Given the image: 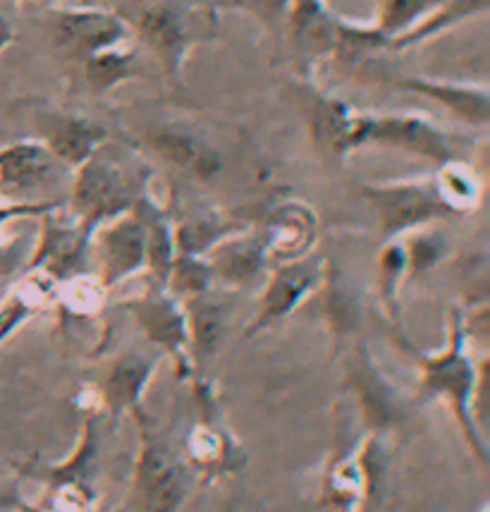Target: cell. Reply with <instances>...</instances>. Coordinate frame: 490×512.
I'll use <instances>...</instances> for the list:
<instances>
[{"label":"cell","mask_w":490,"mask_h":512,"mask_svg":"<svg viewBox=\"0 0 490 512\" xmlns=\"http://www.w3.org/2000/svg\"><path fill=\"white\" fill-rule=\"evenodd\" d=\"M151 149L163 161L199 180H211L220 173V154L208 139L185 125H161L151 132Z\"/></svg>","instance_id":"e0dca14e"},{"label":"cell","mask_w":490,"mask_h":512,"mask_svg":"<svg viewBox=\"0 0 490 512\" xmlns=\"http://www.w3.org/2000/svg\"><path fill=\"white\" fill-rule=\"evenodd\" d=\"M404 273H407V254H404L402 242H385L383 254H381V292L385 304H392L395 300L397 285Z\"/></svg>","instance_id":"1f68e13d"},{"label":"cell","mask_w":490,"mask_h":512,"mask_svg":"<svg viewBox=\"0 0 490 512\" xmlns=\"http://www.w3.org/2000/svg\"><path fill=\"white\" fill-rule=\"evenodd\" d=\"M364 146H385L404 154L421 156L443 166L457 161L459 146L445 130L419 113H359L354 111L347 127V154Z\"/></svg>","instance_id":"3957f363"},{"label":"cell","mask_w":490,"mask_h":512,"mask_svg":"<svg viewBox=\"0 0 490 512\" xmlns=\"http://www.w3.org/2000/svg\"><path fill=\"white\" fill-rule=\"evenodd\" d=\"M153 369H156V357H144L142 352L130 350L110 364L106 379H103V400L113 417L137 410V402L142 398L146 383H149Z\"/></svg>","instance_id":"ffe728a7"},{"label":"cell","mask_w":490,"mask_h":512,"mask_svg":"<svg viewBox=\"0 0 490 512\" xmlns=\"http://www.w3.org/2000/svg\"><path fill=\"white\" fill-rule=\"evenodd\" d=\"M48 32L55 48L72 63L130 44V27L120 12L98 5H51Z\"/></svg>","instance_id":"5b68a950"},{"label":"cell","mask_w":490,"mask_h":512,"mask_svg":"<svg viewBox=\"0 0 490 512\" xmlns=\"http://www.w3.org/2000/svg\"><path fill=\"white\" fill-rule=\"evenodd\" d=\"M259 237L266 247L268 261L285 264L302 259L311 254L318 240V218L314 209L302 201H283L268 213Z\"/></svg>","instance_id":"5bb4252c"},{"label":"cell","mask_w":490,"mask_h":512,"mask_svg":"<svg viewBox=\"0 0 490 512\" xmlns=\"http://www.w3.org/2000/svg\"><path fill=\"white\" fill-rule=\"evenodd\" d=\"M211 278L225 285H251L266 271L268 261L266 247H263L259 233H232L220 240L204 254Z\"/></svg>","instance_id":"ac0fdd59"},{"label":"cell","mask_w":490,"mask_h":512,"mask_svg":"<svg viewBox=\"0 0 490 512\" xmlns=\"http://www.w3.org/2000/svg\"><path fill=\"white\" fill-rule=\"evenodd\" d=\"M12 41H15V29H12L8 17L0 12V53H3L8 46H12Z\"/></svg>","instance_id":"836d02e7"},{"label":"cell","mask_w":490,"mask_h":512,"mask_svg":"<svg viewBox=\"0 0 490 512\" xmlns=\"http://www.w3.org/2000/svg\"><path fill=\"white\" fill-rule=\"evenodd\" d=\"M79 67H82L84 84L94 96H106L122 82H130V79L142 75L139 56L130 44L96 53V56L82 60Z\"/></svg>","instance_id":"cb8c5ba5"},{"label":"cell","mask_w":490,"mask_h":512,"mask_svg":"<svg viewBox=\"0 0 490 512\" xmlns=\"http://www.w3.org/2000/svg\"><path fill=\"white\" fill-rule=\"evenodd\" d=\"M440 0H376V17L371 27L388 41H397L409 29H414Z\"/></svg>","instance_id":"4316f807"},{"label":"cell","mask_w":490,"mask_h":512,"mask_svg":"<svg viewBox=\"0 0 490 512\" xmlns=\"http://www.w3.org/2000/svg\"><path fill=\"white\" fill-rule=\"evenodd\" d=\"M242 225L232 223L228 218L218 216L213 211H199L187 216L180 225H173L175 249L180 254L204 256L208 249L216 247L220 240L232 233H240Z\"/></svg>","instance_id":"d4e9b609"},{"label":"cell","mask_w":490,"mask_h":512,"mask_svg":"<svg viewBox=\"0 0 490 512\" xmlns=\"http://www.w3.org/2000/svg\"><path fill=\"white\" fill-rule=\"evenodd\" d=\"M32 276L17 285L8 300L0 304V343H5L41 307V300L46 297V292L41 290V273Z\"/></svg>","instance_id":"f1b7e54d"},{"label":"cell","mask_w":490,"mask_h":512,"mask_svg":"<svg viewBox=\"0 0 490 512\" xmlns=\"http://www.w3.org/2000/svg\"><path fill=\"white\" fill-rule=\"evenodd\" d=\"M216 15L189 0H134L122 17L165 75L177 79L192 48L216 34Z\"/></svg>","instance_id":"6da1fadb"},{"label":"cell","mask_w":490,"mask_h":512,"mask_svg":"<svg viewBox=\"0 0 490 512\" xmlns=\"http://www.w3.org/2000/svg\"><path fill=\"white\" fill-rule=\"evenodd\" d=\"M12 503H15V496H12V491L8 489V486L0 484V510L10 508Z\"/></svg>","instance_id":"e575fe53"},{"label":"cell","mask_w":490,"mask_h":512,"mask_svg":"<svg viewBox=\"0 0 490 512\" xmlns=\"http://www.w3.org/2000/svg\"><path fill=\"white\" fill-rule=\"evenodd\" d=\"M187 333H189V355L194 359L211 357L218 350L228 328V307L213 300L211 295L187 297Z\"/></svg>","instance_id":"44dd1931"},{"label":"cell","mask_w":490,"mask_h":512,"mask_svg":"<svg viewBox=\"0 0 490 512\" xmlns=\"http://www.w3.org/2000/svg\"><path fill=\"white\" fill-rule=\"evenodd\" d=\"M89 256L96 261V280L103 290L146 271L144 225L134 211L98 225L89 237Z\"/></svg>","instance_id":"ba28073f"},{"label":"cell","mask_w":490,"mask_h":512,"mask_svg":"<svg viewBox=\"0 0 490 512\" xmlns=\"http://www.w3.org/2000/svg\"><path fill=\"white\" fill-rule=\"evenodd\" d=\"M414 237L409 242H404V254H407V273L419 276V273L428 271L431 266H436L447 252V240L438 230H414Z\"/></svg>","instance_id":"4dcf8cb0"},{"label":"cell","mask_w":490,"mask_h":512,"mask_svg":"<svg viewBox=\"0 0 490 512\" xmlns=\"http://www.w3.org/2000/svg\"><path fill=\"white\" fill-rule=\"evenodd\" d=\"M125 309L134 314V319L153 345L168 350L180 364L185 362L189 350L187 316L175 297L165 295V288L153 285L139 300L125 302Z\"/></svg>","instance_id":"9a60e30c"},{"label":"cell","mask_w":490,"mask_h":512,"mask_svg":"<svg viewBox=\"0 0 490 512\" xmlns=\"http://www.w3.org/2000/svg\"><path fill=\"white\" fill-rule=\"evenodd\" d=\"M46 3L51 8V5H94L96 0H46Z\"/></svg>","instance_id":"d590c367"},{"label":"cell","mask_w":490,"mask_h":512,"mask_svg":"<svg viewBox=\"0 0 490 512\" xmlns=\"http://www.w3.org/2000/svg\"><path fill=\"white\" fill-rule=\"evenodd\" d=\"M306 113H309V127L316 144L333 156H347L345 142L349 118L354 113L352 108L347 103L333 99V96L311 89L309 101H306Z\"/></svg>","instance_id":"603a6c76"},{"label":"cell","mask_w":490,"mask_h":512,"mask_svg":"<svg viewBox=\"0 0 490 512\" xmlns=\"http://www.w3.org/2000/svg\"><path fill=\"white\" fill-rule=\"evenodd\" d=\"M144 192L146 175L127 168L118 156L108 154V144H103L72 170L67 206L79 228L91 237L98 225L132 211Z\"/></svg>","instance_id":"7a4b0ae2"},{"label":"cell","mask_w":490,"mask_h":512,"mask_svg":"<svg viewBox=\"0 0 490 512\" xmlns=\"http://www.w3.org/2000/svg\"><path fill=\"white\" fill-rule=\"evenodd\" d=\"M283 41L297 75L311 79L323 60L338 53L340 17L326 0H290Z\"/></svg>","instance_id":"52a82bcc"},{"label":"cell","mask_w":490,"mask_h":512,"mask_svg":"<svg viewBox=\"0 0 490 512\" xmlns=\"http://www.w3.org/2000/svg\"><path fill=\"white\" fill-rule=\"evenodd\" d=\"M433 180L440 201L447 211L455 216V213H469L476 209L481 201V182L476 178V173L462 158L457 161H447L443 166H438V173Z\"/></svg>","instance_id":"484cf974"},{"label":"cell","mask_w":490,"mask_h":512,"mask_svg":"<svg viewBox=\"0 0 490 512\" xmlns=\"http://www.w3.org/2000/svg\"><path fill=\"white\" fill-rule=\"evenodd\" d=\"M359 194L376 213L383 242L397 240L400 235L414 233L452 216L440 201L433 180L376 182V185L371 182L361 185Z\"/></svg>","instance_id":"277c9868"},{"label":"cell","mask_w":490,"mask_h":512,"mask_svg":"<svg viewBox=\"0 0 490 512\" xmlns=\"http://www.w3.org/2000/svg\"><path fill=\"white\" fill-rule=\"evenodd\" d=\"M323 278H326V266L318 256L306 254L302 259L275 264L247 333L256 335L266 328H273L275 323L285 321L311 292L318 290Z\"/></svg>","instance_id":"30bf717a"},{"label":"cell","mask_w":490,"mask_h":512,"mask_svg":"<svg viewBox=\"0 0 490 512\" xmlns=\"http://www.w3.org/2000/svg\"><path fill=\"white\" fill-rule=\"evenodd\" d=\"M211 283V268H208L204 256L177 252L165 288L173 290L175 297H194L206 292Z\"/></svg>","instance_id":"f546056e"},{"label":"cell","mask_w":490,"mask_h":512,"mask_svg":"<svg viewBox=\"0 0 490 512\" xmlns=\"http://www.w3.org/2000/svg\"><path fill=\"white\" fill-rule=\"evenodd\" d=\"M134 213L139 216V221L144 225V237H146V271L153 280V285L165 288L168 285L170 268L175 261V233L173 223L165 209L151 197L146 190L142 197L134 204Z\"/></svg>","instance_id":"d6986e66"},{"label":"cell","mask_w":490,"mask_h":512,"mask_svg":"<svg viewBox=\"0 0 490 512\" xmlns=\"http://www.w3.org/2000/svg\"><path fill=\"white\" fill-rule=\"evenodd\" d=\"M392 87L436 101L440 108L471 127H486L490 120V89L486 84L409 75L395 79Z\"/></svg>","instance_id":"2e32d148"},{"label":"cell","mask_w":490,"mask_h":512,"mask_svg":"<svg viewBox=\"0 0 490 512\" xmlns=\"http://www.w3.org/2000/svg\"><path fill=\"white\" fill-rule=\"evenodd\" d=\"M70 180L72 168L39 139H20L0 149V192L39 194Z\"/></svg>","instance_id":"8fae6325"},{"label":"cell","mask_w":490,"mask_h":512,"mask_svg":"<svg viewBox=\"0 0 490 512\" xmlns=\"http://www.w3.org/2000/svg\"><path fill=\"white\" fill-rule=\"evenodd\" d=\"M137 491L142 512H173L185 496V472L161 436L144 429V448L137 465Z\"/></svg>","instance_id":"4fadbf2b"},{"label":"cell","mask_w":490,"mask_h":512,"mask_svg":"<svg viewBox=\"0 0 490 512\" xmlns=\"http://www.w3.org/2000/svg\"><path fill=\"white\" fill-rule=\"evenodd\" d=\"M474 362L464 352V331L459 319L452 323L450 347L443 355L421 359V393L426 398H445L455 407L459 424L464 434L474 443L476 453L483 455L479 431H476L474 417H471L469 400L474 395Z\"/></svg>","instance_id":"8992f818"},{"label":"cell","mask_w":490,"mask_h":512,"mask_svg":"<svg viewBox=\"0 0 490 512\" xmlns=\"http://www.w3.org/2000/svg\"><path fill=\"white\" fill-rule=\"evenodd\" d=\"M208 8L213 12H242L259 24L273 41H283L290 0H208Z\"/></svg>","instance_id":"83f0119b"},{"label":"cell","mask_w":490,"mask_h":512,"mask_svg":"<svg viewBox=\"0 0 490 512\" xmlns=\"http://www.w3.org/2000/svg\"><path fill=\"white\" fill-rule=\"evenodd\" d=\"M60 206L39 216L41 235L29 254L27 271L58 280H72L84 271L89 259V235L75 218L60 216Z\"/></svg>","instance_id":"9c48e42d"},{"label":"cell","mask_w":490,"mask_h":512,"mask_svg":"<svg viewBox=\"0 0 490 512\" xmlns=\"http://www.w3.org/2000/svg\"><path fill=\"white\" fill-rule=\"evenodd\" d=\"M488 10L490 0H440L436 8L428 12L414 29H409V32L400 36L397 41H392L388 51H404V48L426 44L433 36L450 32V29L459 27L462 22L474 20V17H483Z\"/></svg>","instance_id":"7402d4cb"},{"label":"cell","mask_w":490,"mask_h":512,"mask_svg":"<svg viewBox=\"0 0 490 512\" xmlns=\"http://www.w3.org/2000/svg\"><path fill=\"white\" fill-rule=\"evenodd\" d=\"M36 139L46 144L67 168L75 170L108 142V130L96 120L53 106L32 108Z\"/></svg>","instance_id":"7c38bea8"},{"label":"cell","mask_w":490,"mask_h":512,"mask_svg":"<svg viewBox=\"0 0 490 512\" xmlns=\"http://www.w3.org/2000/svg\"><path fill=\"white\" fill-rule=\"evenodd\" d=\"M27 252H29L27 242L22 240L0 245V276H8V273L15 271V268L27 259Z\"/></svg>","instance_id":"d6a6232c"}]
</instances>
